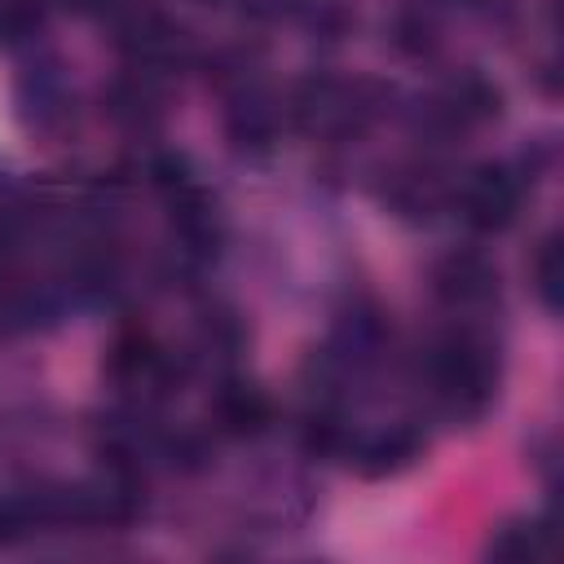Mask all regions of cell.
<instances>
[{
  "instance_id": "obj_1",
  "label": "cell",
  "mask_w": 564,
  "mask_h": 564,
  "mask_svg": "<svg viewBox=\"0 0 564 564\" xmlns=\"http://www.w3.org/2000/svg\"><path fill=\"white\" fill-rule=\"evenodd\" d=\"M427 383H432V397H436L441 414H449L454 423L480 419L489 410L494 383H498L494 344L471 326L445 330L427 348Z\"/></svg>"
},
{
  "instance_id": "obj_2",
  "label": "cell",
  "mask_w": 564,
  "mask_h": 564,
  "mask_svg": "<svg viewBox=\"0 0 564 564\" xmlns=\"http://www.w3.org/2000/svg\"><path fill=\"white\" fill-rule=\"evenodd\" d=\"M370 110L375 106L366 101V84H348L335 75H308L291 93L295 128L308 137H322V141H344V137L361 132Z\"/></svg>"
},
{
  "instance_id": "obj_3",
  "label": "cell",
  "mask_w": 564,
  "mask_h": 564,
  "mask_svg": "<svg viewBox=\"0 0 564 564\" xmlns=\"http://www.w3.org/2000/svg\"><path fill=\"white\" fill-rule=\"evenodd\" d=\"M115 44L128 57V66L154 70V75H167L181 62H189V35H185V26L172 22L163 9H150V4L115 9Z\"/></svg>"
},
{
  "instance_id": "obj_4",
  "label": "cell",
  "mask_w": 564,
  "mask_h": 564,
  "mask_svg": "<svg viewBox=\"0 0 564 564\" xmlns=\"http://www.w3.org/2000/svg\"><path fill=\"white\" fill-rule=\"evenodd\" d=\"M520 198H524V185L511 167L502 163H480L471 167L463 181L449 185V203L458 207V216L480 229V234H498L516 220L520 212Z\"/></svg>"
},
{
  "instance_id": "obj_5",
  "label": "cell",
  "mask_w": 564,
  "mask_h": 564,
  "mask_svg": "<svg viewBox=\"0 0 564 564\" xmlns=\"http://www.w3.org/2000/svg\"><path fill=\"white\" fill-rule=\"evenodd\" d=\"M101 101H106V115H110L119 128H128V132H150V128L163 119V110H167L163 75L128 66L123 75L110 79V88H106Z\"/></svg>"
},
{
  "instance_id": "obj_6",
  "label": "cell",
  "mask_w": 564,
  "mask_h": 564,
  "mask_svg": "<svg viewBox=\"0 0 564 564\" xmlns=\"http://www.w3.org/2000/svg\"><path fill=\"white\" fill-rule=\"evenodd\" d=\"M432 291L449 308H480L498 291V273L480 251H445L432 264Z\"/></svg>"
},
{
  "instance_id": "obj_7",
  "label": "cell",
  "mask_w": 564,
  "mask_h": 564,
  "mask_svg": "<svg viewBox=\"0 0 564 564\" xmlns=\"http://www.w3.org/2000/svg\"><path fill=\"white\" fill-rule=\"evenodd\" d=\"M278 128H282V106H273V97H269L264 88H256L251 79L238 84L234 106H229V115H225V132H229L234 150H242V154H264V150H273Z\"/></svg>"
},
{
  "instance_id": "obj_8",
  "label": "cell",
  "mask_w": 564,
  "mask_h": 564,
  "mask_svg": "<svg viewBox=\"0 0 564 564\" xmlns=\"http://www.w3.org/2000/svg\"><path fill=\"white\" fill-rule=\"evenodd\" d=\"M383 198H388L392 212L405 216V220H432V216L449 203V185H445L432 167L410 163V167H397V172L388 176Z\"/></svg>"
},
{
  "instance_id": "obj_9",
  "label": "cell",
  "mask_w": 564,
  "mask_h": 564,
  "mask_svg": "<svg viewBox=\"0 0 564 564\" xmlns=\"http://www.w3.org/2000/svg\"><path fill=\"white\" fill-rule=\"evenodd\" d=\"M18 106H22V119L40 132H57L70 123V88L57 70H26L22 84H18Z\"/></svg>"
},
{
  "instance_id": "obj_10",
  "label": "cell",
  "mask_w": 564,
  "mask_h": 564,
  "mask_svg": "<svg viewBox=\"0 0 564 564\" xmlns=\"http://www.w3.org/2000/svg\"><path fill=\"white\" fill-rule=\"evenodd\" d=\"M348 454L357 458V467L366 476H397V471H405L423 454V436L414 427H405V423H392V427H383L375 436L352 441Z\"/></svg>"
},
{
  "instance_id": "obj_11",
  "label": "cell",
  "mask_w": 564,
  "mask_h": 564,
  "mask_svg": "<svg viewBox=\"0 0 564 564\" xmlns=\"http://www.w3.org/2000/svg\"><path fill=\"white\" fill-rule=\"evenodd\" d=\"M212 414H216V427L220 432H229V436H256L269 423V397L256 383L225 379L216 388V397H212Z\"/></svg>"
},
{
  "instance_id": "obj_12",
  "label": "cell",
  "mask_w": 564,
  "mask_h": 564,
  "mask_svg": "<svg viewBox=\"0 0 564 564\" xmlns=\"http://www.w3.org/2000/svg\"><path fill=\"white\" fill-rule=\"evenodd\" d=\"M489 551L502 560H538V555H546V529H542V520H511L494 533Z\"/></svg>"
},
{
  "instance_id": "obj_13",
  "label": "cell",
  "mask_w": 564,
  "mask_h": 564,
  "mask_svg": "<svg viewBox=\"0 0 564 564\" xmlns=\"http://www.w3.org/2000/svg\"><path fill=\"white\" fill-rule=\"evenodd\" d=\"M560 278H564L560 238H555V234H546V238L538 242L533 260H529V282H533V291H538V300H542L546 308H555V304H560Z\"/></svg>"
},
{
  "instance_id": "obj_14",
  "label": "cell",
  "mask_w": 564,
  "mask_h": 564,
  "mask_svg": "<svg viewBox=\"0 0 564 564\" xmlns=\"http://www.w3.org/2000/svg\"><path fill=\"white\" fill-rule=\"evenodd\" d=\"M44 13L35 0H0V48H18L40 31Z\"/></svg>"
},
{
  "instance_id": "obj_15",
  "label": "cell",
  "mask_w": 564,
  "mask_h": 564,
  "mask_svg": "<svg viewBox=\"0 0 564 564\" xmlns=\"http://www.w3.org/2000/svg\"><path fill=\"white\" fill-rule=\"evenodd\" d=\"M62 4H70V9H79V13H101V9H115L119 0H62Z\"/></svg>"
},
{
  "instance_id": "obj_16",
  "label": "cell",
  "mask_w": 564,
  "mask_h": 564,
  "mask_svg": "<svg viewBox=\"0 0 564 564\" xmlns=\"http://www.w3.org/2000/svg\"><path fill=\"white\" fill-rule=\"evenodd\" d=\"M203 4H220V0H203Z\"/></svg>"
}]
</instances>
